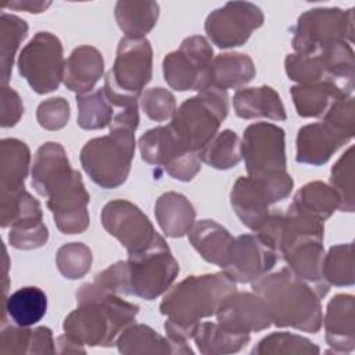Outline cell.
<instances>
[{
	"mask_svg": "<svg viewBox=\"0 0 355 355\" xmlns=\"http://www.w3.org/2000/svg\"><path fill=\"white\" fill-rule=\"evenodd\" d=\"M279 255L257 234H241L234 237L222 269L236 283H252L273 269Z\"/></svg>",
	"mask_w": 355,
	"mask_h": 355,
	"instance_id": "cell-18",
	"label": "cell"
},
{
	"mask_svg": "<svg viewBox=\"0 0 355 355\" xmlns=\"http://www.w3.org/2000/svg\"><path fill=\"white\" fill-rule=\"evenodd\" d=\"M291 97L295 111L302 118L323 116L327 108L338 98L352 96L354 89L336 82L294 85Z\"/></svg>",
	"mask_w": 355,
	"mask_h": 355,
	"instance_id": "cell-24",
	"label": "cell"
},
{
	"mask_svg": "<svg viewBox=\"0 0 355 355\" xmlns=\"http://www.w3.org/2000/svg\"><path fill=\"white\" fill-rule=\"evenodd\" d=\"M236 290V282L222 270L189 276L165 293L159 312L166 316L164 329L176 354H193L187 341L201 319L214 316L225 297Z\"/></svg>",
	"mask_w": 355,
	"mask_h": 355,
	"instance_id": "cell-1",
	"label": "cell"
},
{
	"mask_svg": "<svg viewBox=\"0 0 355 355\" xmlns=\"http://www.w3.org/2000/svg\"><path fill=\"white\" fill-rule=\"evenodd\" d=\"M64 67L62 43L50 32H37L18 57L19 75L37 94L58 89L62 82Z\"/></svg>",
	"mask_w": 355,
	"mask_h": 355,
	"instance_id": "cell-10",
	"label": "cell"
},
{
	"mask_svg": "<svg viewBox=\"0 0 355 355\" xmlns=\"http://www.w3.org/2000/svg\"><path fill=\"white\" fill-rule=\"evenodd\" d=\"M189 240L207 262L223 268L234 237L218 222L201 219L193 225Z\"/></svg>",
	"mask_w": 355,
	"mask_h": 355,
	"instance_id": "cell-29",
	"label": "cell"
},
{
	"mask_svg": "<svg viewBox=\"0 0 355 355\" xmlns=\"http://www.w3.org/2000/svg\"><path fill=\"white\" fill-rule=\"evenodd\" d=\"M319 352L320 348L306 337L287 331H276L263 337L251 351L252 355H313Z\"/></svg>",
	"mask_w": 355,
	"mask_h": 355,
	"instance_id": "cell-41",
	"label": "cell"
},
{
	"mask_svg": "<svg viewBox=\"0 0 355 355\" xmlns=\"http://www.w3.org/2000/svg\"><path fill=\"white\" fill-rule=\"evenodd\" d=\"M43 212L39 201L25 189L11 193L0 191V225L1 227L42 222Z\"/></svg>",
	"mask_w": 355,
	"mask_h": 355,
	"instance_id": "cell-37",
	"label": "cell"
},
{
	"mask_svg": "<svg viewBox=\"0 0 355 355\" xmlns=\"http://www.w3.org/2000/svg\"><path fill=\"white\" fill-rule=\"evenodd\" d=\"M354 311L355 301L351 294H337L327 304L323 318L324 338L337 354H348L355 349Z\"/></svg>",
	"mask_w": 355,
	"mask_h": 355,
	"instance_id": "cell-21",
	"label": "cell"
},
{
	"mask_svg": "<svg viewBox=\"0 0 355 355\" xmlns=\"http://www.w3.org/2000/svg\"><path fill=\"white\" fill-rule=\"evenodd\" d=\"M0 125L1 128H12L24 114V103L19 94L10 86H1L0 100Z\"/></svg>",
	"mask_w": 355,
	"mask_h": 355,
	"instance_id": "cell-49",
	"label": "cell"
},
{
	"mask_svg": "<svg viewBox=\"0 0 355 355\" xmlns=\"http://www.w3.org/2000/svg\"><path fill=\"white\" fill-rule=\"evenodd\" d=\"M241 157L248 176H266L286 172V135L269 122H257L245 128L241 139Z\"/></svg>",
	"mask_w": 355,
	"mask_h": 355,
	"instance_id": "cell-14",
	"label": "cell"
},
{
	"mask_svg": "<svg viewBox=\"0 0 355 355\" xmlns=\"http://www.w3.org/2000/svg\"><path fill=\"white\" fill-rule=\"evenodd\" d=\"M215 316L222 327L236 333L262 331L272 324L268 306L257 293H230L220 302Z\"/></svg>",
	"mask_w": 355,
	"mask_h": 355,
	"instance_id": "cell-19",
	"label": "cell"
},
{
	"mask_svg": "<svg viewBox=\"0 0 355 355\" xmlns=\"http://www.w3.org/2000/svg\"><path fill=\"white\" fill-rule=\"evenodd\" d=\"M115 345L121 354H176L168 337L161 336L147 324L132 323L116 338Z\"/></svg>",
	"mask_w": 355,
	"mask_h": 355,
	"instance_id": "cell-35",
	"label": "cell"
},
{
	"mask_svg": "<svg viewBox=\"0 0 355 355\" xmlns=\"http://www.w3.org/2000/svg\"><path fill=\"white\" fill-rule=\"evenodd\" d=\"M55 341L53 338V331L46 326H39L32 329L31 345L28 354H54Z\"/></svg>",
	"mask_w": 355,
	"mask_h": 355,
	"instance_id": "cell-50",
	"label": "cell"
},
{
	"mask_svg": "<svg viewBox=\"0 0 355 355\" xmlns=\"http://www.w3.org/2000/svg\"><path fill=\"white\" fill-rule=\"evenodd\" d=\"M193 340L202 355H225L236 354L247 347L250 334L227 330L218 322H202L198 324Z\"/></svg>",
	"mask_w": 355,
	"mask_h": 355,
	"instance_id": "cell-32",
	"label": "cell"
},
{
	"mask_svg": "<svg viewBox=\"0 0 355 355\" xmlns=\"http://www.w3.org/2000/svg\"><path fill=\"white\" fill-rule=\"evenodd\" d=\"M287 268L300 279L311 284L323 298L329 291V284L322 275L323 237L306 236L290 243L282 252Z\"/></svg>",
	"mask_w": 355,
	"mask_h": 355,
	"instance_id": "cell-20",
	"label": "cell"
},
{
	"mask_svg": "<svg viewBox=\"0 0 355 355\" xmlns=\"http://www.w3.org/2000/svg\"><path fill=\"white\" fill-rule=\"evenodd\" d=\"M128 295L147 301L165 294L179 275V263L161 237L140 254L128 257Z\"/></svg>",
	"mask_w": 355,
	"mask_h": 355,
	"instance_id": "cell-9",
	"label": "cell"
},
{
	"mask_svg": "<svg viewBox=\"0 0 355 355\" xmlns=\"http://www.w3.org/2000/svg\"><path fill=\"white\" fill-rule=\"evenodd\" d=\"M348 140L333 132L323 122L302 126L295 139V161L308 165H323Z\"/></svg>",
	"mask_w": 355,
	"mask_h": 355,
	"instance_id": "cell-22",
	"label": "cell"
},
{
	"mask_svg": "<svg viewBox=\"0 0 355 355\" xmlns=\"http://www.w3.org/2000/svg\"><path fill=\"white\" fill-rule=\"evenodd\" d=\"M201 162L218 171H227L239 165L241 157V140L232 129L218 132L200 151Z\"/></svg>",
	"mask_w": 355,
	"mask_h": 355,
	"instance_id": "cell-38",
	"label": "cell"
},
{
	"mask_svg": "<svg viewBox=\"0 0 355 355\" xmlns=\"http://www.w3.org/2000/svg\"><path fill=\"white\" fill-rule=\"evenodd\" d=\"M140 105L144 114L155 122L171 119L176 111L175 96L164 87L146 89L140 94Z\"/></svg>",
	"mask_w": 355,
	"mask_h": 355,
	"instance_id": "cell-45",
	"label": "cell"
},
{
	"mask_svg": "<svg viewBox=\"0 0 355 355\" xmlns=\"http://www.w3.org/2000/svg\"><path fill=\"white\" fill-rule=\"evenodd\" d=\"M233 108L239 118H268L284 121L287 118L279 93L270 86L239 89L233 96Z\"/></svg>",
	"mask_w": 355,
	"mask_h": 355,
	"instance_id": "cell-25",
	"label": "cell"
},
{
	"mask_svg": "<svg viewBox=\"0 0 355 355\" xmlns=\"http://www.w3.org/2000/svg\"><path fill=\"white\" fill-rule=\"evenodd\" d=\"M50 1H42V0H18V1H11L6 4V8H12V10H22L26 12H33L39 14L43 12L47 7H50Z\"/></svg>",
	"mask_w": 355,
	"mask_h": 355,
	"instance_id": "cell-52",
	"label": "cell"
},
{
	"mask_svg": "<svg viewBox=\"0 0 355 355\" xmlns=\"http://www.w3.org/2000/svg\"><path fill=\"white\" fill-rule=\"evenodd\" d=\"M284 69L297 85L336 82L354 89V50L348 42L336 43L316 54H288Z\"/></svg>",
	"mask_w": 355,
	"mask_h": 355,
	"instance_id": "cell-8",
	"label": "cell"
},
{
	"mask_svg": "<svg viewBox=\"0 0 355 355\" xmlns=\"http://www.w3.org/2000/svg\"><path fill=\"white\" fill-rule=\"evenodd\" d=\"M139 150L144 162L162 166L171 178L180 182H190L201 169L198 153L180 144L168 125L148 129L141 135Z\"/></svg>",
	"mask_w": 355,
	"mask_h": 355,
	"instance_id": "cell-12",
	"label": "cell"
},
{
	"mask_svg": "<svg viewBox=\"0 0 355 355\" xmlns=\"http://www.w3.org/2000/svg\"><path fill=\"white\" fill-rule=\"evenodd\" d=\"M28 35V24L12 14H0V64L1 86H7L11 78L14 58L19 44Z\"/></svg>",
	"mask_w": 355,
	"mask_h": 355,
	"instance_id": "cell-39",
	"label": "cell"
},
{
	"mask_svg": "<svg viewBox=\"0 0 355 355\" xmlns=\"http://www.w3.org/2000/svg\"><path fill=\"white\" fill-rule=\"evenodd\" d=\"M214 58L209 40L201 35L186 37L178 50L162 60L164 79L178 92H201L208 83V71Z\"/></svg>",
	"mask_w": 355,
	"mask_h": 355,
	"instance_id": "cell-11",
	"label": "cell"
},
{
	"mask_svg": "<svg viewBox=\"0 0 355 355\" xmlns=\"http://www.w3.org/2000/svg\"><path fill=\"white\" fill-rule=\"evenodd\" d=\"M354 40V8L316 7L302 12L293 28L297 54H316L336 43Z\"/></svg>",
	"mask_w": 355,
	"mask_h": 355,
	"instance_id": "cell-7",
	"label": "cell"
},
{
	"mask_svg": "<svg viewBox=\"0 0 355 355\" xmlns=\"http://www.w3.org/2000/svg\"><path fill=\"white\" fill-rule=\"evenodd\" d=\"M294 180L287 172L240 176L230 191V204L244 226L255 232L268 218L270 205L287 198Z\"/></svg>",
	"mask_w": 355,
	"mask_h": 355,
	"instance_id": "cell-6",
	"label": "cell"
},
{
	"mask_svg": "<svg viewBox=\"0 0 355 355\" xmlns=\"http://www.w3.org/2000/svg\"><path fill=\"white\" fill-rule=\"evenodd\" d=\"M153 76V47L146 37H122L104 83L115 92L139 97Z\"/></svg>",
	"mask_w": 355,
	"mask_h": 355,
	"instance_id": "cell-13",
	"label": "cell"
},
{
	"mask_svg": "<svg viewBox=\"0 0 355 355\" xmlns=\"http://www.w3.org/2000/svg\"><path fill=\"white\" fill-rule=\"evenodd\" d=\"M78 125L85 130L104 129L111 125L116 108L107 96L105 90L97 89L76 96Z\"/></svg>",
	"mask_w": 355,
	"mask_h": 355,
	"instance_id": "cell-36",
	"label": "cell"
},
{
	"mask_svg": "<svg viewBox=\"0 0 355 355\" xmlns=\"http://www.w3.org/2000/svg\"><path fill=\"white\" fill-rule=\"evenodd\" d=\"M101 225L128 251V257L143 252L162 236L144 212L128 200H112L101 209Z\"/></svg>",
	"mask_w": 355,
	"mask_h": 355,
	"instance_id": "cell-15",
	"label": "cell"
},
{
	"mask_svg": "<svg viewBox=\"0 0 355 355\" xmlns=\"http://www.w3.org/2000/svg\"><path fill=\"white\" fill-rule=\"evenodd\" d=\"M29 147L14 137L3 139L0 143V191L11 193L24 187L29 172Z\"/></svg>",
	"mask_w": 355,
	"mask_h": 355,
	"instance_id": "cell-30",
	"label": "cell"
},
{
	"mask_svg": "<svg viewBox=\"0 0 355 355\" xmlns=\"http://www.w3.org/2000/svg\"><path fill=\"white\" fill-rule=\"evenodd\" d=\"M4 315L19 326L29 327L43 319L47 312V295L36 286L22 287L4 297Z\"/></svg>",
	"mask_w": 355,
	"mask_h": 355,
	"instance_id": "cell-31",
	"label": "cell"
},
{
	"mask_svg": "<svg viewBox=\"0 0 355 355\" xmlns=\"http://www.w3.org/2000/svg\"><path fill=\"white\" fill-rule=\"evenodd\" d=\"M322 122L327 125L333 132L349 141L355 133L354 97L348 96L336 100L323 114Z\"/></svg>",
	"mask_w": 355,
	"mask_h": 355,
	"instance_id": "cell-44",
	"label": "cell"
},
{
	"mask_svg": "<svg viewBox=\"0 0 355 355\" xmlns=\"http://www.w3.org/2000/svg\"><path fill=\"white\" fill-rule=\"evenodd\" d=\"M251 284L254 293L265 301L275 326L306 333L320 330L323 324L322 297L288 268L266 273Z\"/></svg>",
	"mask_w": 355,
	"mask_h": 355,
	"instance_id": "cell-3",
	"label": "cell"
},
{
	"mask_svg": "<svg viewBox=\"0 0 355 355\" xmlns=\"http://www.w3.org/2000/svg\"><path fill=\"white\" fill-rule=\"evenodd\" d=\"M255 73V65L250 55L234 51L222 53L211 61L207 87L214 86L226 92L229 89H240L251 82Z\"/></svg>",
	"mask_w": 355,
	"mask_h": 355,
	"instance_id": "cell-28",
	"label": "cell"
},
{
	"mask_svg": "<svg viewBox=\"0 0 355 355\" xmlns=\"http://www.w3.org/2000/svg\"><path fill=\"white\" fill-rule=\"evenodd\" d=\"M330 186L340 198V211L354 212V147L349 146L330 171Z\"/></svg>",
	"mask_w": 355,
	"mask_h": 355,
	"instance_id": "cell-42",
	"label": "cell"
},
{
	"mask_svg": "<svg viewBox=\"0 0 355 355\" xmlns=\"http://www.w3.org/2000/svg\"><path fill=\"white\" fill-rule=\"evenodd\" d=\"M71 171L65 148L57 141H47L35 154L31 172L32 187L42 197H47L53 184Z\"/></svg>",
	"mask_w": 355,
	"mask_h": 355,
	"instance_id": "cell-27",
	"label": "cell"
},
{
	"mask_svg": "<svg viewBox=\"0 0 355 355\" xmlns=\"http://www.w3.org/2000/svg\"><path fill=\"white\" fill-rule=\"evenodd\" d=\"M89 201L90 196L78 171L72 169L58 179L47 196V208L53 214L57 229L64 234L83 233L90 223Z\"/></svg>",
	"mask_w": 355,
	"mask_h": 355,
	"instance_id": "cell-17",
	"label": "cell"
},
{
	"mask_svg": "<svg viewBox=\"0 0 355 355\" xmlns=\"http://www.w3.org/2000/svg\"><path fill=\"white\" fill-rule=\"evenodd\" d=\"M263 21V12L258 6L250 1H229L208 14L204 28L216 47L233 49L243 46Z\"/></svg>",
	"mask_w": 355,
	"mask_h": 355,
	"instance_id": "cell-16",
	"label": "cell"
},
{
	"mask_svg": "<svg viewBox=\"0 0 355 355\" xmlns=\"http://www.w3.org/2000/svg\"><path fill=\"white\" fill-rule=\"evenodd\" d=\"M322 275L329 286L345 287L355 283L354 245L352 243L337 244L323 255Z\"/></svg>",
	"mask_w": 355,
	"mask_h": 355,
	"instance_id": "cell-40",
	"label": "cell"
},
{
	"mask_svg": "<svg viewBox=\"0 0 355 355\" xmlns=\"http://www.w3.org/2000/svg\"><path fill=\"white\" fill-rule=\"evenodd\" d=\"M291 205L300 212L324 222L340 208V198L330 184L315 180L304 184L295 193Z\"/></svg>",
	"mask_w": 355,
	"mask_h": 355,
	"instance_id": "cell-33",
	"label": "cell"
},
{
	"mask_svg": "<svg viewBox=\"0 0 355 355\" xmlns=\"http://www.w3.org/2000/svg\"><path fill=\"white\" fill-rule=\"evenodd\" d=\"M114 14L125 36L146 37L158 21L159 6L155 1H118Z\"/></svg>",
	"mask_w": 355,
	"mask_h": 355,
	"instance_id": "cell-34",
	"label": "cell"
},
{
	"mask_svg": "<svg viewBox=\"0 0 355 355\" xmlns=\"http://www.w3.org/2000/svg\"><path fill=\"white\" fill-rule=\"evenodd\" d=\"M55 352H58V354H76V352L85 354L86 349H85L83 344H80L78 340H75L69 334L64 333L62 336L57 337V340H55Z\"/></svg>",
	"mask_w": 355,
	"mask_h": 355,
	"instance_id": "cell-51",
	"label": "cell"
},
{
	"mask_svg": "<svg viewBox=\"0 0 355 355\" xmlns=\"http://www.w3.org/2000/svg\"><path fill=\"white\" fill-rule=\"evenodd\" d=\"M69 103L64 97H51L42 101L36 110L37 123L46 130H60L69 121Z\"/></svg>",
	"mask_w": 355,
	"mask_h": 355,
	"instance_id": "cell-46",
	"label": "cell"
},
{
	"mask_svg": "<svg viewBox=\"0 0 355 355\" xmlns=\"http://www.w3.org/2000/svg\"><path fill=\"white\" fill-rule=\"evenodd\" d=\"M78 308L62 323L67 334L89 347L115 345L118 336L132 323L140 306L107 291L94 283H85L76 291Z\"/></svg>",
	"mask_w": 355,
	"mask_h": 355,
	"instance_id": "cell-2",
	"label": "cell"
},
{
	"mask_svg": "<svg viewBox=\"0 0 355 355\" xmlns=\"http://www.w3.org/2000/svg\"><path fill=\"white\" fill-rule=\"evenodd\" d=\"M227 111V92L209 86L184 100L176 108L168 126L180 144L198 153L218 133Z\"/></svg>",
	"mask_w": 355,
	"mask_h": 355,
	"instance_id": "cell-4",
	"label": "cell"
},
{
	"mask_svg": "<svg viewBox=\"0 0 355 355\" xmlns=\"http://www.w3.org/2000/svg\"><path fill=\"white\" fill-rule=\"evenodd\" d=\"M92 262V250L83 243H67L55 254L57 269L69 280L83 277L90 270Z\"/></svg>",
	"mask_w": 355,
	"mask_h": 355,
	"instance_id": "cell-43",
	"label": "cell"
},
{
	"mask_svg": "<svg viewBox=\"0 0 355 355\" xmlns=\"http://www.w3.org/2000/svg\"><path fill=\"white\" fill-rule=\"evenodd\" d=\"M157 222L161 230L172 239L189 234L196 223V209L189 198L176 191L161 194L154 207Z\"/></svg>",
	"mask_w": 355,
	"mask_h": 355,
	"instance_id": "cell-26",
	"label": "cell"
},
{
	"mask_svg": "<svg viewBox=\"0 0 355 355\" xmlns=\"http://www.w3.org/2000/svg\"><path fill=\"white\" fill-rule=\"evenodd\" d=\"M135 132L110 126L108 135L94 137L82 147V168L97 186L115 189L126 182L135 155Z\"/></svg>",
	"mask_w": 355,
	"mask_h": 355,
	"instance_id": "cell-5",
	"label": "cell"
},
{
	"mask_svg": "<svg viewBox=\"0 0 355 355\" xmlns=\"http://www.w3.org/2000/svg\"><path fill=\"white\" fill-rule=\"evenodd\" d=\"M49 240L47 226L42 222L11 226L8 243L17 250H35L43 247Z\"/></svg>",
	"mask_w": 355,
	"mask_h": 355,
	"instance_id": "cell-47",
	"label": "cell"
},
{
	"mask_svg": "<svg viewBox=\"0 0 355 355\" xmlns=\"http://www.w3.org/2000/svg\"><path fill=\"white\" fill-rule=\"evenodd\" d=\"M32 329L19 324H3L0 334V354H28Z\"/></svg>",
	"mask_w": 355,
	"mask_h": 355,
	"instance_id": "cell-48",
	"label": "cell"
},
{
	"mask_svg": "<svg viewBox=\"0 0 355 355\" xmlns=\"http://www.w3.org/2000/svg\"><path fill=\"white\" fill-rule=\"evenodd\" d=\"M104 73V58L100 50L82 44L65 61L62 83L71 92L85 94L93 90Z\"/></svg>",
	"mask_w": 355,
	"mask_h": 355,
	"instance_id": "cell-23",
	"label": "cell"
}]
</instances>
